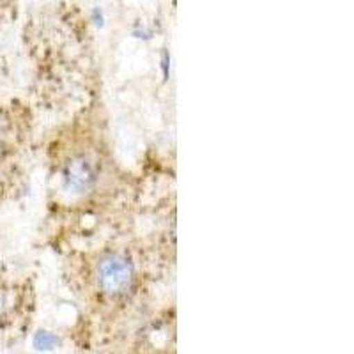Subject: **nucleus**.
Returning a JSON list of instances; mask_svg holds the SVG:
<instances>
[{"label": "nucleus", "mask_w": 354, "mask_h": 354, "mask_svg": "<svg viewBox=\"0 0 354 354\" xmlns=\"http://www.w3.org/2000/svg\"><path fill=\"white\" fill-rule=\"evenodd\" d=\"M142 259L129 248H101L85 262V298L109 310H124L140 296Z\"/></svg>", "instance_id": "obj_1"}, {"label": "nucleus", "mask_w": 354, "mask_h": 354, "mask_svg": "<svg viewBox=\"0 0 354 354\" xmlns=\"http://www.w3.org/2000/svg\"><path fill=\"white\" fill-rule=\"evenodd\" d=\"M30 137L28 115L20 106H0V201L20 185Z\"/></svg>", "instance_id": "obj_2"}]
</instances>
